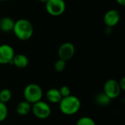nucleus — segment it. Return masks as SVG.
Masks as SVG:
<instances>
[{
	"instance_id": "obj_1",
	"label": "nucleus",
	"mask_w": 125,
	"mask_h": 125,
	"mask_svg": "<svg viewBox=\"0 0 125 125\" xmlns=\"http://www.w3.org/2000/svg\"><path fill=\"white\" fill-rule=\"evenodd\" d=\"M15 37L21 40H28L31 37L34 32V28L31 23L25 18H21L15 21L12 29Z\"/></svg>"
},
{
	"instance_id": "obj_2",
	"label": "nucleus",
	"mask_w": 125,
	"mask_h": 125,
	"mask_svg": "<svg viewBox=\"0 0 125 125\" xmlns=\"http://www.w3.org/2000/svg\"><path fill=\"white\" fill-rule=\"evenodd\" d=\"M59 104L61 112L67 116L75 114L78 112L81 106V103L78 97L71 94L67 97H62Z\"/></svg>"
},
{
	"instance_id": "obj_3",
	"label": "nucleus",
	"mask_w": 125,
	"mask_h": 125,
	"mask_svg": "<svg viewBox=\"0 0 125 125\" xmlns=\"http://www.w3.org/2000/svg\"><path fill=\"white\" fill-rule=\"evenodd\" d=\"M23 97L26 101L30 104H34L41 100L42 90L41 87L36 83L28 84L23 90Z\"/></svg>"
},
{
	"instance_id": "obj_4",
	"label": "nucleus",
	"mask_w": 125,
	"mask_h": 125,
	"mask_svg": "<svg viewBox=\"0 0 125 125\" xmlns=\"http://www.w3.org/2000/svg\"><path fill=\"white\" fill-rule=\"evenodd\" d=\"M31 110L34 116L40 119H45L51 114V108L49 104L41 100L32 104Z\"/></svg>"
},
{
	"instance_id": "obj_5",
	"label": "nucleus",
	"mask_w": 125,
	"mask_h": 125,
	"mask_svg": "<svg viewBox=\"0 0 125 125\" xmlns=\"http://www.w3.org/2000/svg\"><path fill=\"white\" fill-rule=\"evenodd\" d=\"M45 9L52 16H59L66 10V4L64 0H48L45 3Z\"/></svg>"
},
{
	"instance_id": "obj_6",
	"label": "nucleus",
	"mask_w": 125,
	"mask_h": 125,
	"mask_svg": "<svg viewBox=\"0 0 125 125\" xmlns=\"http://www.w3.org/2000/svg\"><path fill=\"white\" fill-rule=\"evenodd\" d=\"M104 93L111 99L117 98L122 92V89L119 86V82L114 79L108 80L104 84Z\"/></svg>"
},
{
	"instance_id": "obj_7",
	"label": "nucleus",
	"mask_w": 125,
	"mask_h": 125,
	"mask_svg": "<svg viewBox=\"0 0 125 125\" xmlns=\"http://www.w3.org/2000/svg\"><path fill=\"white\" fill-rule=\"evenodd\" d=\"M15 56V51L12 46L7 44L0 45V64H12V59Z\"/></svg>"
},
{
	"instance_id": "obj_8",
	"label": "nucleus",
	"mask_w": 125,
	"mask_h": 125,
	"mask_svg": "<svg viewBox=\"0 0 125 125\" xmlns=\"http://www.w3.org/2000/svg\"><path fill=\"white\" fill-rule=\"evenodd\" d=\"M75 52V49L73 44L67 42H64L59 46L58 50V56L59 59L67 62L73 57Z\"/></svg>"
},
{
	"instance_id": "obj_9",
	"label": "nucleus",
	"mask_w": 125,
	"mask_h": 125,
	"mask_svg": "<svg viewBox=\"0 0 125 125\" xmlns=\"http://www.w3.org/2000/svg\"><path fill=\"white\" fill-rule=\"evenodd\" d=\"M120 21V14L116 10H110L104 15V23L108 27L116 26Z\"/></svg>"
},
{
	"instance_id": "obj_10",
	"label": "nucleus",
	"mask_w": 125,
	"mask_h": 125,
	"mask_svg": "<svg viewBox=\"0 0 125 125\" xmlns=\"http://www.w3.org/2000/svg\"><path fill=\"white\" fill-rule=\"evenodd\" d=\"M15 21L10 17H3L0 19V30L4 32L12 31Z\"/></svg>"
},
{
	"instance_id": "obj_11",
	"label": "nucleus",
	"mask_w": 125,
	"mask_h": 125,
	"mask_svg": "<svg viewBox=\"0 0 125 125\" xmlns=\"http://www.w3.org/2000/svg\"><path fill=\"white\" fill-rule=\"evenodd\" d=\"M46 98L51 103H59L62 97L57 89H50L46 92Z\"/></svg>"
},
{
	"instance_id": "obj_12",
	"label": "nucleus",
	"mask_w": 125,
	"mask_h": 125,
	"mask_svg": "<svg viewBox=\"0 0 125 125\" xmlns=\"http://www.w3.org/2000/svg\"><path fill=\"white\" fill-rule=\"evenodd\" d=\"M28 64H29V59L27 56L23 54L15 55L12 62V64H14L16 67L21 68V69L27 67Z\"/></svg>"
},
{
	"instance_id": "obj_13",
	"label": "nucleus",
	"mask_w": 125,
	"mask_h": 125,
	"mask_svg": "<svg viewBox=\"0 0 125 125\" xmlns=\"http://www.w3.org/2000/svg\"><path fill=\"white\" fill-rule=\"evenodd\" d=\"M31 104L28 103L27 101H22L19 103L16 106V112L20 116H26L27 115L31 109Z\"/></svg>"
},
{
	"instance_id": "obj_14",
	"label": "nucleus",
	"mask_w": 125,
	"mask_h": 125,
	"mask_svg": "<svg viewBox=\"0 0 125 125\" xmlns=\"http://www.w3.org/2000/svg\"><path fill=\"white\" fill-rule=\"evenodd\" d=\"M96 103L101 105V106H105L110 104L111 100L103 92V93H100L96 96Z\"/></svg>"
},
{
	"instance_id": "obj_15",
	"label": "nucleus",
	"mask_w": 125,
	"mask_h": 125,
	"mask_svg": "<svg viewBox=\"0 0 125 125\" xmlns=\"http://www.w3.org/2000/svg\"><path fill=\"white\" fill-rule=\"evenodd\" d=\"M12 97V93L10 89H4L0 91V102L7 103H8Z\"/></svg>"
},
{
	"instance_id": "obj_16",
	"label": "nucleus",
	"mask_w": 125,
	"mask_h": 125,
	"mask_svg": "<svg viewBox=\"0 0 125 125\" xmlns=\"http://www.w3.org/2000/svg\"><path fill=\"white\" fill-rule=\"evenodd\" d=\"M8 115V109L6 103L0 102V122L4 121Z\"/></svg>"
},
{
	"instance_id": "obj_17",
	"label": "nucleus",
	"mask_w": 125,
	"mask_h": 125,
	"mask_svg": "<svg viewBox=\"0 0 125 125\" xmlns=\"http://www.w3.org/2000/svg\"><path fill=\"white\" fill-rule=\"evenodd\" d=\"M76 125H96V123L92 118L89 116H83L77 121Z\"/></svg>"
},
{
	"instance_id": "obj_18",
	"label": "nucleus",
	"mask_w": 125,
	"mask_h": 125,
	"mask_svg": "<svg viewBox=\"0 0 125 125\" xmlns=\"http://www.w3.org/2000/svg\"><path fill=\"white\" fill-rule=\"evenodd\" d=\"M65 67H66V61L62 60L61 59H58L54 64V69L56 72L59 73L62 72L64 70Z\"/></svg>"
},
{
	"instance_id": "obj_19",
	"label": "nucleus",
	"mask_w": 125,
	"mask_h": 125,
	"mask_svg": "<svg viewBox=\"0 0 125 125\" xmlns=\"http://www.w3.org/2000/svg\"><path fill=\"white\" fill-rule=\"evenodd\" d=\"M59 90V92L62 95V97H67L69 95H70V89L67 86H63L60 88Z\"/></svg>"
},
{
	"instance_id": "obj_20",
	"label": "nucleus",
	"mask_w": 125,
	"mask_h": 125,
	"mask_svg": "<svg viewBox=\"0 0 125 125\" xmlns=\"http://www.w3.org/2000/svg\"><path fill=\"white\" fill-rule=\"evenodd\" d=\"M119 86L122 89V91H124L125 89V78H122L121 79V81L119 82Z\"/></svg>"
},
{
	"instance_id": "obj_21",
	"label": "nucleus",
	"mask_w": 125,
	"mask_h": 125,
	"mask_svg": "<svg viewBox=\"0 0 125 125\" xmlns=\"http://www.w3.org/2000/svg\"><path fill=\"white\" fill-rule=\"evenodd\" d=\"M117 1V3L122 6H125V0H116Z\"/></svg>"
},
{
	"instance_id": "obj_22",
	"label": "nucleus",
	"mask_w": 125,
	"mask_h": 125,
	"mask_svg": "<svg viewBox=\"0 0 125 125\" xmlns=\"http://www.w3.org/2000/svg\"><path fill=\"white\" fill-rule=\"evenodd\" d=\"M40 2H42V3H46L48 0H39Z\"/></svg>"
},
{
	"instance_id": "obj_23",
	"label": "nucleus",
	"mask_w": 125,
	"mask_h": 125,
	"mask_svg": "<svg viewBox=\"0 0 125 125\" xmlns=\"http://www.w3.org/2000/svg\"><path fill=\"white\" fill-rule=\"evenodd\" d=\"M0 1H7V0H0Z\"/></svg>"
}]
</instances>
